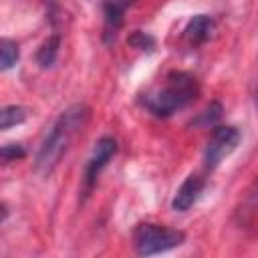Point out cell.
Here are the masks:
<instances>
[{"instance_id":"6da1fadb","label":"cell","mask_w":258,"mask_h":258,"mask_svg":"<svg viewBox=\"0 0 258 258\" xmlns=\"http://www.w3.org/2000/svg\"><path fill=\"white\" fill-rule=\"evenodd\" d=\"M89 117H91V109L83 103H77L58 115V119L52 123L46 137L42 139L34 159V169L40 175H50L54 171L62 155L71 149L77 135L87 127Z\"/></svg>"},{"instance_id":"7a4b0ae2","label":"cell","mask_w":258,"mask_h":258,"mask_svg":"<svg viewBox=\"0 0 258 258\" xmlns=\"http://www.w3.org/2000/svg\"><path fill=\"white\" fill-rule=\"evenodd\" d=\"M198 93H200V87L196 77L183 71L169 73L165 79V85L145 97V107L157 117H169L175 111L194 103Z\"/></svg>"},{"instance_id":"3957f363","label":"cell","mask_w":258,"mask_h":258,"mask_svg":"<svg viewBox=\"0 0 258 258\" xmlns=\"http://www.w3.org/2000/svg\"><path fill=\"white\" fill-rule=\"evenodd\" d=\"M185 240V234L173 228H165L159 224H139L133 232V244L137 254L141 256H151L159 252H167L171 248L181 246Z\"/></svg>"},{"instance_id":"277c9868","label":"cell","mask_w":258,"mask_h":258,"mask_svg":"<svg viewBox=\"0 0 258 258\" xmlns=\"http://www.w3.org/2000/svg\"><path fill=\"white\" fill-rule=\"evenodd\" d=\"M240 143V131L234 125H222L212 131V137L208 139L206 151H204V163L206 169H216L224 157H228Z\"/></svg>"},{"instance_id":"5b68a950","label":"cell","mask_w":258,"mask_h":258,"mask_svg":"<svg viewBox=\"0 0 258 258\" xmlns=\"http://www.w3.org/2000/svg\"><path fill=\"white\" fill-rule=\"evenodd\" d=\"M117 153V141L113 137H101L97 143H95V149L87 161V167H85V187L87 191L95 185L99 173L107 167V163L113 159V155Z\"/></svg>"},{"instance_id":"8992f818","label":"cell","mask_w":258,"mask_h":258,"mask_svg":"<svg viewBox=\"0 0 258 258\" xmlns=\"http://www.w3.org/2000/svg\"><path fill=\"white\" fill-rule=\"evenodd\" d=\"M204 185H206V179H204L200 173L187 175V177L183 179V183L177 187V191H175V196H173V202H171V208H173L175 212H185V210H189V208L198 202L200 194L204 191Z\"/></svg>"},{"instance_id":"52a82bcc","label":"cell","mask_w":258,"mask_h":258,"mask_svg":"<svg viewBox=\"0 0 258 258\" xmlns=\"http://www.w3.org/2000/svg\"><path fill=\"white\" fill-rule=\"evenodd\" d=\"M214 32V20L208 14H196L187 26H185V38L191 44H202L206 42Z\"/></svg>"},{"instance_id":"ba28073f","label":"cell","mask_w":258,"mask_h":258,"mask_svg":"<svg viewBox=\"0 0 258 258\" xmlns=\"http://www.w3.org/2000/svg\"><path fill=\"white\" fill-rule=\"evenodd\" d=\"M133 2L135 0H109L105 4V26L109 32H115L123 24V14Z\"/></svg>"},{"instance_id":"9c48e42d","label":"cell","mask_w":258,"mask_h":258,"mask_svg":"<svg viewBox=\"0 0 258 258\" xmlns=\"http://www.w3.org/2000/svg\"><path fill=\"white\" fill-rule=\"evenodd\" d=\"M26 119V111L20 105H6L0 111V129H10L14 125H20Z\"/></svg>"},{"instance_id":"30bf717a","label":"cell","mask_w":258,"mask_h":258,"mask_svg":"<svg viewBox=\"0 0 258 258\" xmlns=\"http://www.w3.org/2000/svg\"><path fill=\"white\" fill-rule=\"evenodd\" d=\"M18 60V44L12 38H2L0 42V69L8 71Z\"/></svg>"},{"instance_id":"8fae6325","label":"cell","mask_w":258,"mask_h":258,"mask_svg":"<svg viewBox=\"0 0 258 258\" xmlns=\"http://www.w3.org/2000/svg\"><path fill=\"white\" fill-rule=\"evenodd\" d=\"M56 52H58V36H50L36 52V60L40 67H50L56 58Z\"/></svg>"},{"instance_id":"7c38bea8","label":"cell","mask_w":258,"mask_h":258,"mask_svg":"<svg viewBox=\"0 0 258 258\" xmlns=\"http://www.w3.org/2000/svg\"><path fill=\"white\" fill-rule=\"evenodd\" d=\"M24 157V147L20 143H8L2 147V161L4 163H10V161H16Z\"/></svg>"},{"instance_id":"4fadbf2b","label":"cell","mask_w":258,"mask_h":258,"mask_svg":"<svg viewBox=\"0 0 258 258\" xmlns=\"http://www.w3.org/2000/svg\"><path fill=\"white\" fill-rule=\"evenodd\" d=\"M220 115H222V105H220V103H212V105L204 111V115H202V123H204V125H212L214 121L220 119Z\"/></svg>"},{"instance_id":"5bb4252c","label":"cell","mask_w":258,"mask_h":258,"mask_svg":"<svg viewBox=\"0 0 258 258\" xmlns=\"http://www.w3.org/2000/svg\"><path fill=\"white\" fill-rule=\"evenodd\" d=\"M256 105H258V91H256Z\"/></svg>"}]
</instances>
